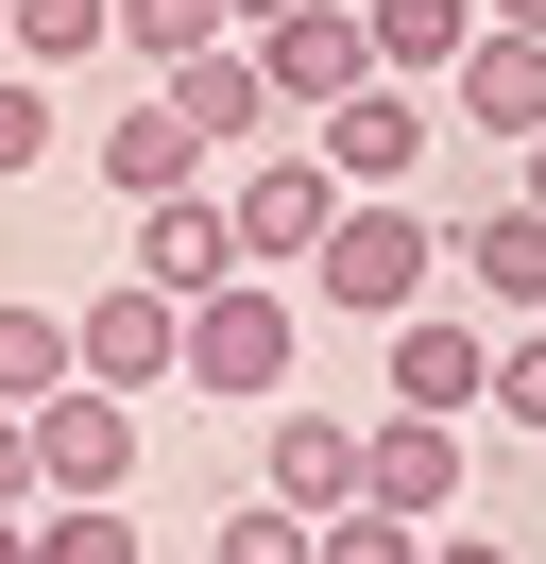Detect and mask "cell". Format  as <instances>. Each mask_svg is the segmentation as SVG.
Wrapping results in <instances>:
<instances>
[{"label": "cell", "mask_w": 546, "mask_h": 564, "mask_svg": "<svg viewBox=\"0 0 546 564\" xmlns=\"http://www.w3.org/2000/svg\"><path fill=\"white\" fill-rule=\"evenodd\" d=\"M427 291H444V223L410 206V188H341L325 240H307V308L393 325V308H427Z\"/></svg>", "instance_id": "1"}, {"label": "cell", "mask_w": 546, "mask_h": 564, "mask_svg": "<svg viewBox=\"0 0 546 564\" xmlns=\"http://www.w3.org/2000/svg\"><path fill=\"white\" fill-rule=\"evenodd\" d=\"M291 343H307V308L273 274H222V291H188V325H171V393H205V411H273L291 393Z\"/></svg>", "instance_id": "2"}, {"label": "cell", "mask_w": 546, "mask_h": 564, "mask_svg": "<svg viewBox=\"0 0 546 564\" xmlns=\"http://www.w3.org/2000/svg\"><path fill=\"white\" fill-rule=\"evenodd\" d=\"M18 445H34V496H136V393L52 377V393L18 411Z\"/></svg>", "instance_id": "3"}, {"label": "cell", "mask_w": 546, "mask_h": 564, "mask_svg": "<svg viewBox=\"0 0 546 564\" xmlns=\"http://www.w3.org/2000/svg\"><path fill=\"white\" fill-rule=\"evenodd\" d=\"M427 138H444V86H393V69H359L325 120H307V154H325L341 188H410V172H427Z\"/></svg>", "instance_id": "4"}, {"label": "cell", "mask_w": 546, "mask_h": 564, "mask_svg": "<svg viewBox=\"0 0 546 564\" xmlns=\"http://www.w3.org/2000/svg\"><path fill=\"white\" fill-rule=\"evenodd\" d=\"M239 52H256V86H273V120H325L341 86L375 69V35H359V0H273V18H256V35H239Z\"/></svg>", "instance_id": "5"}, {"label": "cell", "mask_w": 546, "mask_h": 564, "mask_svg": "<svg viewBox=\"0 0 546 564\" xmlns=\"http://www.w3.org/2000/svg\"><path fill=\"white\" fill-rule=\"evenodd\" d=\"M325 206H341V172H325V154H307V138H256V154L222 172L239 274H273V257H307V240H325Z\"/></svg>", "instance_id": "6"}, {"label": "cell", "mask_w": 546, "mask_h": 564, "mask_svg": "<svg viewBox=\"0 0 546 564\" xmlns=\"http://www.w3.org/2000/svg\"><path fill=\"white\" fill-rule=\"evenodd\" d=\"M461 479H478L461 411H375V427H359V496H375V513L444 530V513H461Z\"/></svg>", "instance_id": "7"}, {"label": "cell", "mask_w": 546, "mask_h": 564, "mask_svg": "<svg viewBox=\"0 0 546 564\" xmlns=\"http://www.w3.org/2000/svg\"><path fill=\"white\" fill-rule=\"evenodd\" d=\"M171 291H136V274H102L86 308H68V377H102V393H171Z\"/></svg>", "instance_id": "8"}, {"label": "cell", "mask_w": 546, "mask_h": 564, "mask_svg": "<svg viewBox=\"0 0 546 564\" xmlns=\"http://www.w3.org/2000/svg\"><path fill=\"white\" fill-rule=\"evenodd\" d=\"M444 138H546V35H495L478 18L461 69H444Z\"/></svg>", "instance_id": "9"}, {"label": "cell", "mask_w": 546, "mask_h": 564, "mask_svg": "<svg viewBox=\"0 0 546 564\" xmlns=\"http://www.w3.org/2000/svg\"><path fill=\"white\" fill-rule=\"evenodd\" d=\"M444 274L478 291L495 325H546V206L512 188V206H478V223H444Z\"/></svg>", "instance_id": "10"}, {"label": "cell", "mask_w": 546, "mask_h": 564, "mask_svg": "<svg viewBox=\"0 0 546 564\" xmlns=\"http://www.w3.org/2000/svg\"><path fill=\"white\" fill-rule=\"evenodd\" d=\"M120 223H136V257H120V274H136V291H171V308L239 274V223H222V188H171V206H120Z\"/></svg>", "instance_id": "11"}, {"label": "cell", "mask_w": 546, "mask_h": 564, "mask_svg": "<svg viewBox=\"0 0 546 564\" xmlns=\"http://www.w3.org/2000/svg\"><path fill=\"white\" fill-rule=\"evenodd\" d=\"M154 86H171V120H188L205 154H256V138H291V120H273V86H256V52H239V35H205L188 69H154Z\"/></svg>", "instance_id": "12"}, {"label": "cell", "mask_w": 546, "mask_h": 564, "mask_svg": "<svg viewBox=\"0 0 546 564\" xmlns=\"http://www.w3.org/2000/svg\"><path fill=\"white\" fill-rule=\"evenodd\" d=\"M375 343H393V411H461V427H478V359H495V325H461V308H393Z\"/></svg>", "instance_id": "13"}, {"label": "cell", "mask_w": 546, "mask_h": 564, "mask_svg": "<svg viewBox=\"0 0 546 564\" xmlns=\"http://www.w3.org/2000/svg\"><path fill=\"white\" fill-rule=\"evenodd\" d=\"M256 496H291V513H341V496H359V427L273 393V411H256Z\"/></svg>", "instance_id": "14"}, {"label": "cell", "mask_w": 546, "mask_h": 564, "mask_svg": "<svg viewBox=\"0 0 546 564\" xmlns=\"http://www.w3.org/2000/svg\"><path fill=\"white\" fill-rule=\"evenodd\" d=\"M205 172H222V154L171 120V86H154L136 120H102V206H171V188H205Z\"/></svg>", "instance_id": "15"}, {"label": "cell", "mask_w": 546, "mask_h": 564, "mask_svg": "<svg viewBox=\"0 0 546 564\" xmlns=\"http://www.w3.org/2000/svg\"><path fill=\"white\" fill-rule=\"evenodd\" d=\"M359 35H375V69H393V86H444V69H461V35H478V0H359Z\"/></svg>", "instance_id": "16"}, {"label": "cell", "mask_w": 546, "mask_h": 564, "mask_svg": "<svg viewBox=\"0 0 546 564\" xmlns=\"http://www.w3.org/2000/svg\"><path fill=\"white\" fill-rule=\"evenodd\" d=\"M18 564H136V530H120V496H34Z\"/></svg>", "instance_id": "17"}, {"label": "cell", "mask_w": 546, "mask_h": 564, "mask_svg": "<svg viewBox=\"0 0 546 564\" xmlns=\"http://www.w3.org/2000/svg\"><path fill=\"white\" fill-rule=\"evenodd\" d=\"M205 35H222V0H102V52L120 69H188Z\"/></svg>", "instance_id": "18"}, {"label": "cell", "mask_w": 546, "mask_h": 564, "mask_svg": "<svg viewBox=\"0 0 546 564\" xmlns=\"http://www.w3.org/2000/svg\"><path fill=\"white\" fill-rule=\"evenodd\" d=\"M52 377H68V308H34V291H0V411H34Z\"/></svg>", "instance_id": "19"}, {"label": "cell", "mask_w": 546, "mask_h": 564, "mask_svg": "<svg viewBox=\"0 0 546 564\" xmlns=\"http://www.w3.org/2000/svg\"><path fill=\"white\" fill-rule=\"evenodd\" d=\"M478 411H495L512 445H546V325H495V359H478Z\"/></svg>", "instance_id": "20"}, {"label": "cell", "mask_w": 546, "mask_h": 564, "mask_svg": "<svg viewBox=\"0 0 546 564\" xmlns=\"http://www.w3.org/2000/svg\"><path fill=\"white\" fill-rule=\"evenodd\" d=\"M0 52H18V69H86V52H102V0H0Z\"/></svg>", "instance_id": "21"}, {"label": "cell", "mask_w": 546, "mask_h": 564, "mask_svg": "<svg viewBox=\"0 0 546 564\" xmlns=\"http://www.w3.org/2000/svg\"><path fill=\"white\" fill-rule=\"evenodd\" d=\"M307 530H325V513H291V496H239V513L205 530V564H307Z\"/></svg>", "instance_id": "22"}, {"label": "cell", "mask_w": 546, "mask_h": 564, "mask_svg": "<svg viewBox=\"0 0 546 564\" xmlns=\"http://www.w3.org/2000/svg\"><path fill=\"white\" fill-rule=\"evenodd\" d=\"M410 547H427V530H410V513H375V496H341V513L307 530V564H410Z\"/></svg>", "instance_id": "23"}, {"label": "cell", "mask_w": 546, "mask_h": 564, "mask_svg": "<svg viewBox=\"0 0 546 564\" xmlns=\"http://www.w3.org/2000/svg\"><path fill=\"white\" fill-rule=\"evenodd\" d=\"M52 154V69H0V188Z\"/></svg>", "instance_id": "24"}, {"label": "cell", "mask_w": 546, "mask_h": 564, "mask_svg": "<svg viewBox=\"0 0 546 564\" xmlns=\"http://www.w3.org/2000/svg\"><path fill=\"white\" fill-rule=\"evenodd\" d=\"M410 564H512V530H461V513H444V530H427Z\"/></svg>", "instance_id": "25"}, {"label": "cell", "mask_w": 546, "mask_h": 564, "mask_svg": "<svg viewBox=\"0 0 546 564\" xmlns=\"http://www.w3.org/2000/svg\"><path fill=\"white\" fill-rule=\"evenodd\" d=\"M0 513H34V445H18V411H0Z\"/></svg>", "instance_id": "26"}, {"label": "cell", "mask_w": 546, "mask_h": 564, "mask_svg": "<svg viewBox=\"0 0 546 564\" xmlns=\"http://www.w3.org/2000/svg\"><path fill=\"white\" fill-rule=\"evenodd\" d=\"M478 18H495V35H546V0H478Z\"/></svg>", "instance_id": "27"}, {"label": "cell", "mask_w": 546, "mask_h": 564, "mask_svg": "<svg viewBox=\"0 0 546 564\" xmlns=\"http://www.w3.org/2000/svg\"><path fill=\"white\" fill-rule=\"evenodd\" d=\"M512 154H529V172H512V188H529V206H546V138H512Z\"/></svg>", "instance_id": "28"}, {"label": "cell", "mask_w": 546, "mask_h": 564, "mask_svg": "<svg viewBox=\"0 0 546 564\" xmlns=\"http://www.w3.org/2000/svg\"><path fill=\"white\" fill-rule=\"evenodd\" d=\"M256 18H273V0H222V35H256Z\"/></svg>", "instance_id": "29"}, {"label": "cell", "mask_w": 546, "mask_h": 564, "mask_svg": "<svg viewBox=\"0 0 546 564\" xmlns=\"http://www.w3.org/2000/svg\"><path fill=\"white\" fill-rule=\"evenodd\" d=\"M0 564H18V513H0Z\"/></svg>", "instance_id": "30"}]
</instances>
